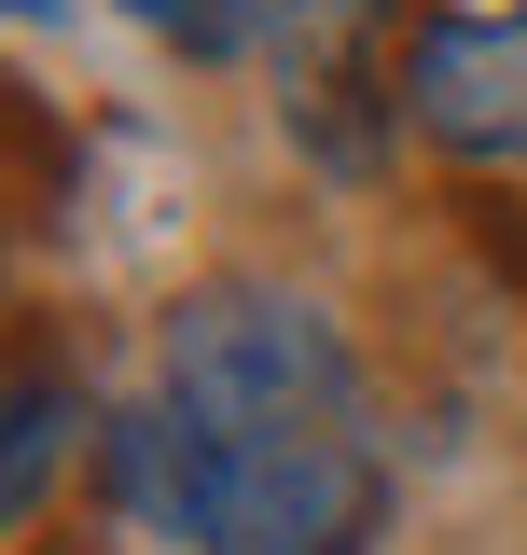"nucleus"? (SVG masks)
Here are the masks:
<instances>
[{
    "label": "nucleus",
    "mask_w": 527,
    "mask_h": 555,
    "mask_svg": "<svg viewBox=\"0 0 527 555\" xmlns=\"http://www.w3.org/2000/svg\"><path fill=\"white\" fill-rule=\"evenodd\" d=\"M139 528L195 555H361L389 514L375 389L333 334V306L222 278L153 347V403L112 430Z\"/></svg>",
    "instance_id": "f257e3e1"
},
{
    "label": "nucleus",
    "mask_w": 527,
    "mask_h": 555,
    "mask_svg": "<svg viewBox=\"0 0 527 555\" xmlns=\"http://www.w3.org/2000/svg\"><path fill=\"white\" fill-rule=\"evenodd\" d=\"M402 0H278V112L320 167H375L402 112Z\"/></svg>",
    "instance_id": "f03ea898"
},
{
    "label": "nucleus",
    "mask_w": 527,
    "mask_h": 555,
    "mask_svg": "<svg viewBox=\"0 0 527 555\" xmlns=\"http://www.w3.org/2000/svg\"><path fill=\"white\" fill-rule=\"evenodd\" d=\"M402 112H416L430 153H459V167H527V0L430 14L416 56H402Z\"/></svg>",
    "instance_id": "7ed1b4c3"
},
{
    "label": "nucleus",
    "mask_w": 527,
    "mask_h": 555,
    "mask_svg": "<svg viewBox=\"0 0 527 555\" xmlns=\"http://www.w3.org/2000/svg\"><path fill=\"white\" fill-rule=\"evenodd\" d=\"M83 430V403H69L56 375H14V444H0V500L14 514H42V486H56V444Z\"/></svg>",
    "instance_id": "20e7f679"
},
{
    "label": "nucleus",
    "mask_w": 527,
    "mask_h": 555,
    "mask_svg": "<svg viewBox=\"0 0 527 555\" xmlns=\"http://www.w3.org/2000/svg\"><path fill=\"white\" fill-rule=\"evenodd\" d=\"M153 42H181V56H250L264 42V0H126Z\"/></svg>",
    "instance_id": "39448f33"
},
{
    "label": "nucleus",
    "mask_w": 527,
    "mask_h": 555,
    "mask_svg": "<svg viewBox=\"0 0 527 555\" xmlns=\"http://www.w3.org/2000/svg\"><path fill=\"white\" fill-rule=\"evenodd\" d=\"M28 14H42V0H28Z\"/></svg>",
    "instance_id": "423d86ee"
}]
</instances>
